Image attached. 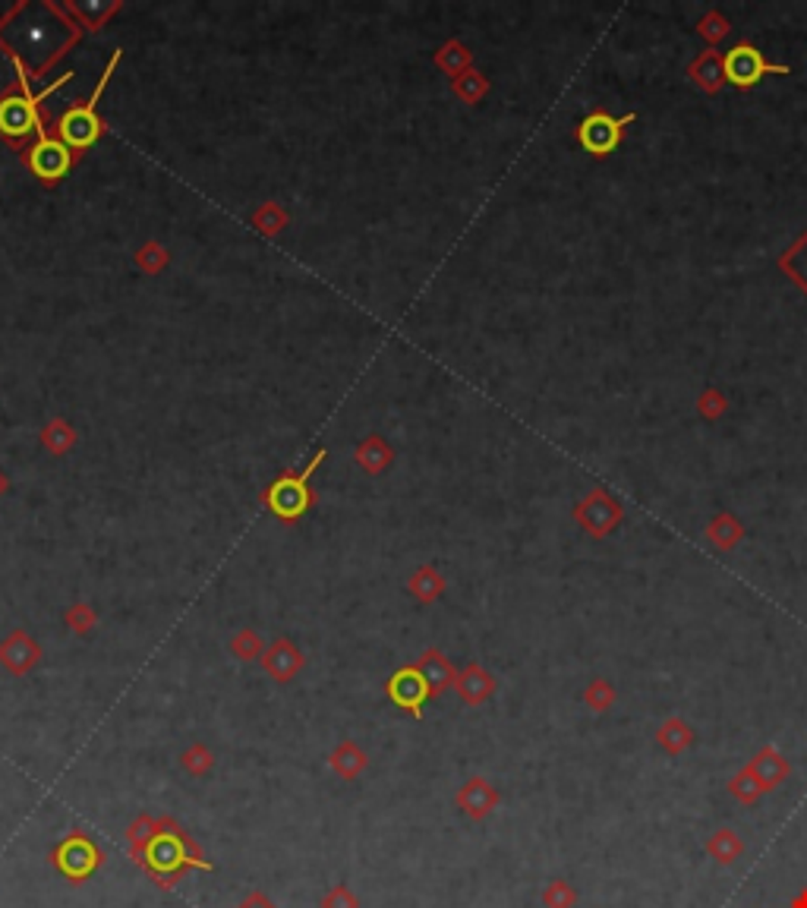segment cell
Wrapping results in <instances>:
<instances>
[{
	"instance_id": "2e32d148",
	"label": "cell",
	"mask_w": 807,
	"mask_h": 908,
	"mask_svg": "<svg viewBox=\"0 0 807 908\" xmlns=\"http://www.w3.org/2000/svg\"><path fill=\"white\" fill-rule=\"evenodd\" d=\"M458 688H461V694H464V701H470V703H479L486 694L492 691V678L486 675V672H479V669H470L464 678L458 682Z\"/></svg>"
},
{
	"instance_id": "9c48e42d",
	"label": "cell",
	"mask_w": 807,
	"mask_h": 908,
	"mask_svg": "<svg viewBox=\"0 0 807 908\" xmlns=\"http://www.w3.org/2000/svg\"><path fill=\"white\" fill-rule=\"evenodd\" d=\"M458 807L470 820H486L498 807V792L492 789V782L473 776L458 789Z\"/></svg>"
},
{
	"instance_id": "7402d4cb",
	"label": "cell",
	"mask_w": 807,
	"mask_h": 908,
	"mask_svg": "<svg viewBox=\"0 0 807 908\" xmlns=\"http://www.w3.org/2000/svg\"><path fill=\"white\" fill-rule=\"evenodd\" d=\"M237 908H278V905H275V902L268 899V895H262V893H252L250 899H246L243 905H237Z\"/></svg>"
},
{
	"instance_id": "30bf717a",
	"label": "cell",
	"mask_w": 807,
	"mask_h": 908,
	"mask_svg": "<svg viewBox=\"0 0 807 908\" xmlns=\"http://www.w3.org/2000/svg\"><path fill=\"white\" fill-rule=\"evenodd\" d=\"M744 770H748V773L754 776L757 782H760V789H763V792H769V789H776V786H779V782L788 776V763L782 761V757L773 751V747H763V751L757 754L754 761H750Z\"/></svg>"
},
{
	"instance_id": "6da1fadb",
	"label": "cell",
	"mask_w": 807,
	"mask_h": 908,
	"mask_svg": "<svg viewBox=\"0 0 807 908\" xmlns=\"http://www.w3.org/2000/svg\"><path fill=\"white\" fill-rule=\"evenodd\" d=\"M13 66L20 73V85H22V95H7L0 98V133L7 136V139H22L29 136L32 129H41L39 127V101L45 95H51L54 89L66 83L70 76H60L57 83H51L48 89H41L39 95L32 92V83H29V73L22 70V64L13 57Z\"/></svg>"
},
{
	"instance_id": "8fae6325",
	"label": "cell",
	"mask_w": 807,
	"mask_h": 908,
	"mask_svg": "<svg viewBox=\"0 0 807 908\" xmlns=\"http://www.w3.org/2000/svg\"><path fill=\"white\" fill-rule=\"evenodd\" d=\"M162 826H164V817H152V814H139V817L129 824V830H127L129 855H133V861L136 864H139V858L145 855V849L155 842V836L162 833Z\"/></svg>"
},
{
	"instance_id": "7c38bea8",
	"label": "cell",
	"mask_w": 807,
	"mask_h": 908,
	"mask_svg": "<svg viewBox=\"0 0 807 908\" xmlns=\"http://www.w3.org/2000/svg\"><path fill=\"white\" fill-rule=\"evenodd\" d=\"M369 757L363 747H356L354 741H344L331 751V770H335L341 780H360V773L366 770Z\"/></svg>"
},
{
	"instance_id": "e0dca14e",
	"label": "cell",
	"mask_w": 807,
	"mask_h": 908,
	"mask_svg": "<svg viewBox=\"0 0 807 908\" xmlns=\"http://www.w3.org/2000/svg\"><path fill=\"white\" fill-rule=\"evenodd\" d=\"M575 899H577V893L565 880H552L549 886H546V893H543L546 908H571V905H575Z\"/></svg>"
},
{
	"instance_id": "5b68a950",
	"label": "cell",
	"mask_w": 807,
	"mask_h": 908,
	"mask_svg": "<svg viewBox=\"0 0 807 908\" xmlns=\"http://www.w3.org/2000/svg\"><path fill=\"white\" fill-rule=\"evenodd\" d=\"M631 120L634 117H621V120H615V117L596 110V114H590L587 120L581 123L577 139H581V145L587 148L590 155H609V152H612V148L621 142V133H625V127Z\"/></svg>"
},
{
	"instance_id": "277c9868",
	"label": "cell",
	"mask_w": 807,
	"mask_h": 908,
	"mask_svg": "<svg viewBox=\"0 0 807 908\" xmlns=\"http://www.w3.org/2000/svg\"><path fill=\"white\" fill-rule=\"evenodd\" d=\"M767 73H785V66H773L763 60V54L757 51L754 45H738L729 51L723 64V76L729 79L738 89H750V85L760 83Z\"/></svg>"
},
{
	"instance_id": "9a60e30c",
	"label": "cell",
	"mask_w": 807,
	"mask_h": 908,
	"mask_svg": "<svg viewBox=\"0 0 807 908\" xmlns=\"http://www.w3.org/2000/svg\"><path fill=\"white\" fill-rule=\"evenodd\" d=\"M180 763H183V770H187L189 776H206L208 770L215 767V754L208 751L206 745H193V747H187V751H183Z\"/></svg>"
},
{
	"instance_id": "603a6c76",
	"label": "cell",
	"mask_w": 807,
	"mask_h": 908,
	"mask_svg": "<svg viewBox=\"0 0 807 908\" xmlns=\"http://www.w3.org/2000/svg\"><path fill=\"white\" fill-rule=\"evenodd\" d=\"M792 908H807V889H804V893H801V895H798V899H794V902H792Z\"/></svg>"
},
{
	"instance_id": "44dd1931",
	"label": "cell",
	"mask_w": 807,
	"mask_h": 908,
	"mask_svg": "<svg viewBox=\"0 0 807 908\" xmlns=\"http://www.w3.org/2000/svg\"><path fill=\"white\" fill-rule=\"evenodd\" d=\"M694 76H697V83L706 85V89H716V83H719V64H716V57H713V54L700 57V64L694 66Z\"/></svg>"
},
{
	"instance_id": "d6986e66",
	"label": "cell",
	"mask_w": 807,
	"mask_h": 908,
	"mask_svg": "<svg viewBox=\"0 0 807 908\" xmlns=\"http://www.w3.org/2000/svg\"><path fill=\"white\" fill-rule=\"evenodd\" d=\"M659 741H662L669 751H681V747L691 741V732H688L685 722L671 719V722H665V726H662V732H659Z\"/></svg>"
},
{
	"instance_id": "ac0fdd59",
	"label": "cell",
	"mask_w": 807,
	"mask_h": 908,
	"mask_svg": "<svg viewBox=\"0 0 807 908\" xmlns=\"http://www.w3.org/2000/svg\"><path fill=\"white\" fill-rule=\"evenodd\" d=\"M729 789H732V795H735V798L744 801V805H750V801H757V795H763L760 782H757L754 776L748 773V770H741V773H738L735 780L729 782Z\"/></svg>"
},
{
	"instance_id": "8992f818",
	"label": "cell",
	"mask_w": 807,
	"mask_h": 908,
	"mask_svg": "<svg viewBox=\"0 0 807 908\" xmlns=\"http://www.w3.org/2000/svg\"><path fill=\"white\" fill-rule=\"evenodd\" d=\"M54 861H57V868L64 870L70 880H85V877L95 874V870L101 868L104 855L92 839L70 836L57 851H54Z\"/></svg>"
},
{
	"instance_id": "ba28073f",
	"label": "cell",
	"mask_w": 807,
	"mask_h": 908,
	"mask_svg": "<svg viewBox=\"0 0 807 908\" xmlns=\"http://www.w3.org/2000/svg\"><path fill=\"white\" fill-rule=\"evenodd\" d=\"M388 694H391V701L398 703V707L420 716V707L426 703V697L433 694V691H429V682L423 678V672L417 669V666H408V669H400L391 675Z\"/></svg>"
},
{
	"instance_id": "4fadbf2b",
	"label": "cell",
	"mask_w": 807,
	"mask_h": 908,
	"mask_svg": "<svg viewBox=\"0 0 807 908\" xmlns=\"http://www.w3.org/2000/svg\"><path fill=\"white\" fill-rule=\"evenodd\" d=\"M417 669L423 672V678L429 682V691H433V694L445 691V684L452 682V669H448V663L439 657V653H426V657H423V663L417 666Z\"/></svg>"
},
{
	"instance_id": "ffe728a7",
	"label": "cell",
	"mask_w": 807,
	"mask_h": 908,
	"mask_svg": "<svg viewBox=\"0 0 807 908\" xmlns=\"http://www.w3.org/2000/svg\"><path fill=\"white\" fill-rule=\"evenodd\" d=\"M322 908H360V899H356L354 889H350L347 883H338V886H331L329 893H325Z\"/></svg>"
},
{
	"instance_id": "5bb4252c",
	"label": "cell",
	"mask_w": 807,
	"mask_h": 908,
	"mask_svg": "<svg viewBox=\"0 0 807 908\" xmlns=\"http://www.w3.org/2000/svg\"><path fill=\"white\" fill-rule=\"evenodd\" d=\"M706 849H710V855L716 858V861L729 864V861H735V858L744 851V842L732 830H719L716 836L710 839V845H706Z\"/></svg>"
},
{
	"instance_id": "7a4b0ae2",
	"label": "cell",
	"mask_w": 807,
	"mask_h": 908,
	"mask_svg": "<svg viewBox=\"0 0 807 908\" xmlns=\"http://www.w3.org/2000/svg\"><path fill=\"white\" fill-rule=\"evenodd\" d=\"M117 60H120V54L114 51V60H110L108 70H104V76H101V83H98L92 101L89 104H79V108L66 110V114L60 117L57 133H60V142H64L70 152H83V148H89L92 142L101 136V120H98V114H95V101H98V95L104 92V85H108V79L114 76Z\"/></svg>"
},
{
	"instance_id": "3957f363",
	"label": "cell",
	"mask_w": 807,
	"mask_h": 908,
	"mask_svg": "<svg viewBox=\"0 0 807 908\" xmlns=\"http://www.w3.org/2000/svg\"><path fill=\"white\" fill-rule=\"evenodd\" d=\"M319 464H322V454H316V461H312L300 477H281L278 483L268 489V508L278 517H285V521H294V517L303 515V511L310 508V486H306V480L316 473Z\"/></svg>"
},
{
	"instance_id": "52a82bcc",
	"label": "cell",
	"mask_w": 807,
	"mask_h": 908,
	"mask_svg": "<svg viewBox=\"0 0 807 908\" xmlns=\"http://www.w3.org/2000/svg\"><path fill=\"white\" fill-rule=\"evenodd\" d=\"M70 162H73V152L64 145L60 139H48V136H39V142L32 145L29 152V164L39 177L45 181H57L70 171Z\"/></svg>"
}]
</instances>
